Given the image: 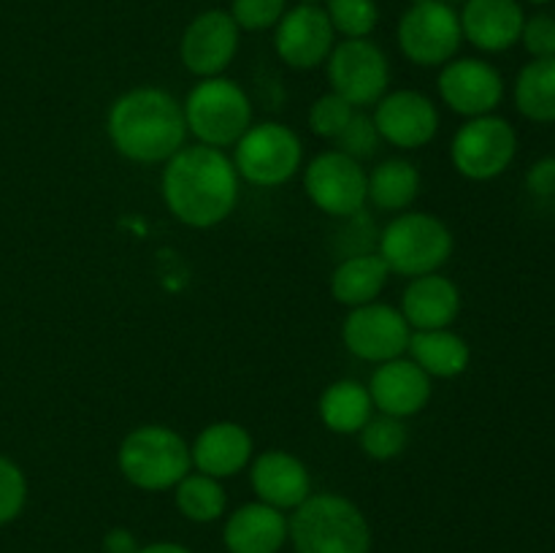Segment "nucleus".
<instances>
[{"instance_id":"1a4fd4ad","label":"nucleus","mask_w":555,"mask_h":553,"mask_svg":"<svg viewBox=\"0 0 555 553\" xmlns=\"http://www.w3.org/2000/svg\"><path fill=\"white\" fill-rule=\"evenodd\" d=\"M396 41H399L401 54L423 68L450 63L464 41L459 11L444 0L410 5L396 27Z\"/></svg>"},{"instance_id":"39448f33","label":"nucleus","mask_w":555,"mask_h":553,"mask_svg":"<svg viewBox=\"0 0 555 553\" xmlns=\"http://www.w3.org/2000/svg\"><path fill=\"white\" fill-rule=\"evenodd\" d=\"M377 255L390 274H434L453 255V233L428 211H401L379 231Z\"/></svg>"},{"instance_id":"412c9836","label":"nucleus","mask_w":555,"mask_h":553,"mask_svg":"<svg viewBox=\"0 0 555 553\" xmlns=\"http://www.w3.org/2000/svg\"><path fill=\"white\" fill-rule=\"evenodd\" d=\"M399 309L415 331L450 329L461 312V291L450 276H442L439 271L412 276Z\"/></svg>"},{"instance_id":"4468645a","label":"nucleus","mask_w":555,"mask_h":553,"mask_svg":"<svg viewBox=\"0 0 555 553\" xmlns=\"http://www.w3.org/2000/svg\"><path fill=\"white\" fill-rule=\"evenodd\" d=\"M238 25L231 11L209 9L195 16L182 33L179 57L182 65L198 79L222 76V70L233 63L238 52Z\"/></svg>"},{"instance_id":"72a5a7b5","label":"nucleus","mask_w":555,"mask_h":553,"mask_svg":"<svg viewBox=\"0 0 555 553\" xmlns=\"http://www.w3.org/2000/svg\"><path fill=\"white\" fill-rule=\"evenodd\" d=\"M27 502V480L25 472L11 459L0 455V526L20 518Z\"/></svg>"},{"instance_id":"6e6552de","label":"nucleus","mask_w":555,"mask_h":553,"mask_svg":"<svg viewBox=\"0 0 555 553\" xmlns=\"http://www.w3.org/2000/svg\"><path fill=\"white\" fill-rule=\"evenodd\" d=\"M518 155V133L496 114L472 117L455 130L450 160L461 177L472 182H491L513 166Z\"/></svg>"},{"instance_id":"dca6fc26","label":"nucleus","mask_w":555,"mask_h":553,"mask_svg":"<svg viewBox=\"0 0 555 553\" xmlns=\"http://www.w3.org/2000/svg\"><path fill=\"white\" fill-rule=\"evenodd\" d=\"M379 139L399 150H421L439 130V112L428 95L417 90L385 92L372 114Z\"/></svg>"},{"instance_id":"f3484780","label":"nucleus","mask_w":555,"mask_h":553,"mask_svg":"<svg viewBox=\"0 0 555 553\" xmlns=\"http://www.w3.org/2000/svg\"><path fill=\"white\" fill-rule=\"evenodd\" d=\"M369 396H372L374 410L390 417H412L428 404L431 399V377L406 358H393L374 369L369 380Z\"/></svg>"},{"instance_id":"c756f323","label":"nucleus","mask_w":555,"mask_h":553,"mask_svg":"<svg viewBox=\"0 0 555 553\" xmlns=\"http://www.w3.org/2000/svg\"><path fill=\"white\" fill-rule=\"evenodd\" d=\"M325 14L339 36L369 38L379 22L377 0H325Z\"/></svg>"},{"instance_id":"37998d69","label":"nucleus","mask_w":555,"mask_h":553,"mask_svg":"<svg viewBox=\"0 0 555 553\" xmlns=\"http://www.w3.org/2000/svg\"><path fill=\"white\" fill-rule=\"evenodd\" d=\"M296 3H320V0H296Z\"/></svg>"},{"instance_id":"5701e85b","label":"nucleus","mask_w":555,"mask_h":553,"mask_svg":"<svg viewBox=\"0 0 555 553\" xmlns=\"http://www.w3.org/2000/svg\"><path fill=\"white\" fill-rule=\"evenodd\" d=\"M390 269L377 253H363L341 258L331 274V296L345 307H363L377 301L388 285Z\"/></svg>"},{"instance_id":"0eeeda50","label":"nucleus","mask_w":555,"mask_h":553,"mask_svg":"<svg viewBox=\"0 0 555 553\" xmlns=\"http://www.w3.org/2000/svg\"><path fill=\"white\" fill-rule=\"evenodd\" d=\"M304 160V144L293 128L282 123L249 125L233 144V166L255 188H280L291 182Z\"/></svg>"},{"instance_id":"4be33fe9","label":"nucleus","mask_w":555,"mask_h":553,"mask_svg":"<svg viewBox=\"0 0 555 553\" xmlns=\"http://www.w3.org/2000/svg\"><path fill=\"white\" fill-rule=\"evenodd\" d=\"M228 553H280L287 542V518L266 502H249L233 510L222 529Z\"/></svg>"},{"instance_id":"b1692460","label":"nucleus","mask_w":555,"mask_h":553,"mask_svg":"<svg viewBox=\"0 0 555 553\" xmlns=\"http://www.w3.org/2000/svg\"><path fill=\"white\" fill-rule=\"evenodd\" d=\"M406 352H410L412 361H415L428 377L442 380L464 374L472 361V350L469 345H466V339L450 329L412 331Z\"/></svg>"},{"instance_id":"f257e3e1","label":"nucleus","mask_w":555,"mask_h":553,"mask_svg":"<svg viewBox=\"0 0 555 553\" xmlns=\"http://www.w3.org/2000/svg\"><path fill=\"white\" fill-rule=\"evenodd\" d=\"M163 201L179 222L215 228L238 204V173L231 157L217 146H182L168 157L160 179Z\"/></svg>"},{"instance_id":"a19ab883","label":"nucleus","mask_w":555,"mask_h":553,"mask_svg":"<svg viewBox=\"0 0 555 553\" xmlns=\"http://www.w3.org/2000/svg\"><path fill=\"white\" fill-rule=\"evenodd\" d=\"M410 5H421V3H428V0H406Z\"/></svg>"},{"instance_id":"c9c22d12","label":"nucleus","mask_w":555,"mask_h":553,"mask_svg":"<svg viewBox=\"0 0 555 553\" xmlns=\"http://www.w3.org/2000/svg\"><path fill=\"white\" fill-rule=\"evenodd\" d=\"M520 43L531 57H555V16L534 14L524 22Z\"/></svg>"},{"instance_id":"4c0bfd02","label":"nucleus","mask_w":555,"mask_h":553,"mask_svg":"<svg viewBox=\"0 0 555 553\" xmlns=\"http://www.w3.org/2000/svg\"><path fill=\"white\" fill-rule=\"evenodd\" d=\"M139 540L130 529L117 526V529H108L103 537V553H135L139 551Z\"/></svg>"},{"instance_id":"2f4dec72","label":"nucleus","mask_w":555,"mask_h":553,"mask_svg":"<svg viewBox=\"0 0 555 553\" xmlns=\"http://www.w3.org/2000/svg\"><path fill=\"white\" fill-rule=\"evenodd\" d=\"M334 144H336V150L345 152V155L352 157V160H358V163L369 160V157H372L379 146L377 125H374V119L369 117L366 112L356 108V114H352L350 123L345 125V130L336 136Z\"/></svg>"},{"instance_id":"ddd939ff","label":"nucleus","mask_w":555,"mask_h":553,"mask_svg":"<svg viewBox=\"0 0 555 553\" xmlns=\"http://www.w3.org/2000/svg\"><path fill=\"white\" fill-rule=\"evenodd\" d=\"M336 30L320 3H298L282 14L274 30V49L285 65L312 70L328 60Z\"/></svg>"},{"instance_id":"7ed1b4c3","label":"nucleus","mask_w":555,"mask_h":553,"mask_svg":"<svg viewBox=\"0 0 555 553\" xmlns=\"http://www.w3.org/2000/svg\"><path fill=\"white\" fill-rule=\"evenodd\" d=\"M296 553H369L372 529L356 502L339 493H309L287 518Z\"/></svg>"},{"instance_id":"bb28decb","label":"nucleus","mask_w":555,"mask_h":553,"mask_svg":"<svg viewBox=\"0 0 555 553\" xmlns=\"http://www.w3.org/2000/svg\"><path fill=\"white\" fill-rule=\"evenodd\" d=\"M421 193V171L404 157L383 160L369 173V201L383 211H401Z\"/></svg>"},{"instance_id":"9d476101","label":"nucleus","mask_w":555,"mask_h":553,"mask_svg":"<svg viewBox=\"0 0 555 553\" xmlns=\"http://www.w3.org/2000/svg\"><path fill=\"white\" fill-rule=\"evenodd\" d=\"M325 65L331 92L345 98L350 106H374L388 92L390 63L372 38H345L331 49Z\"/></svg>"},{"instance_id":"a211bd4d","label":"nucleus","mask_w":555,"mask_h":553,"mask_svg":"<svg viewBox=\"0 0 555 553\" xmlns=\"http://www.w3.org/2000/svg\"><path fill=\"white\" fill-rule=\"evenodd\" d=\"M249 483L258 502L276 510H296L312 493V477L307 464L287 450H263L249 461Z\"/></svg>"},{"instance_id":"7c9ffc66","label":"nucleus","mask_w":555,"mask_h":553,"mask_svg":"<svg viewBox=\"0 0 555 553\" xmlns=\"http://www.w3.org/2000/svg\"><path fill=\"white\" fill-rule=\"evenodd\" d=\"M356 114V106L345 101L336 92H328V95H320L318 101L309 108V130L320 139L336 141V136L345 130V125L350 123V117Z\"/></svg>"},{"instance_id":"e433bc0d","label":"nucleus","mask_w":555,"mask_h":553,"mask_svg":"<svg viewBox=\"0 0 555 553\" xmlns=\"http://www.w3.org/2000/svg\"><path fill=\"white\" fill-rule=\"evenodd\" d=\"M526 188L537 198H555V157H542L529 168Z\"/></svg>"},{"instance_id":"f8f14e48","label":"nucleus","mask_w":555,"mask_h":553,"mask_svg":"<svg viewBox=\"0 0 555 553\" xmlns=\"http://www.w3.org/2000/svg\"><path fill=\"white\" fill-rule=\"evenodd\" d=\"M412 329L401 309L390 304H363L352 307L341 323V342L356 358L369 363H385L401 358L410 347Z\"/></svg>"},{"instance_id":"a878e982","label":"nucleus","mask_w":555,"mask_h":553,"mask_svg":"<svg viewBox=\"0 0 555 553\" xmlns=\"http://www.w3.org/2000/svg\"><path fill=\"white\" fill-rule=\"evenodd\" d=\"M515 106L531 123H555V57H534L515 79Z\"/></svg>"},{"instance_id":"cd10ccee","label":"nucleus","mask_w":555,"mask_h":553,"mask_svg":"<svg viewBox=\"0 0 555 553\" xmlns=\"http://www.w3.org/2000/svg\"><path fill=\"white\" fill-rule=\"evenodd\" d=\"M179 513L193 524H211L222 518L228 507V493L217 477L204 475V472H188L182 480L173 486Z\"/></svg>"},{"instance_id":"f704fd0d","label":"nucleus","mask_w":555,"mask_h":553,"mask_svg":"<svg viewBox=\"0 0 555 553\" xmlns=\"http://www.w3.org/2000/svg\"><path fill=\"white\" fill-rule=\"evenodd\" d=\"M341 249H345V258L350 255H363V253H377L379 231L374 228V220L369 215L356 211V215L345 217V231H339Z\"/></svg>"},{"instance_id":"6ab92c4d","label":"nucleus","mask_w":555,"mask_h":553,"mask_svg":"<svg viewBox=\"0 0 555 553\" xmlns=\"http://www.w3.org/2000/svg\"><path fill=\"white\" fill-rule=\"evenodd\" d=\"M459 16L466 41L488 54L513 49L526 22L520 0H466Z\"/></svg>"},{"instance_id":"c85d7f7f","label":"nucleus","mask_w":555,"mask_h":553,"mask_svg":"<svg viewBox=\"0 0 555 553\" xmlns=\"http://www.w3.org/2000/svg\"><path fill=\"white\" fill-rule=\"evenodd\" d=\"M358 439H361V450L369 459L390 461L396 459V455L404 453L410 434H406V426L401 417L372 415L366 426L358 432Z\"/></svg>"},{"instance_id":"20e7f679","label":"nucleus","mask_w":555,"mask_h":553,"mask_svg":"<svg viewBox=\"0 0 555 553\" xmlns=\"http://www.w3.org/2000/svg\"><path fill=\"white\" fill-rule=\"evenodd\" d=\"M117 466L125 480L141 491H168L193 470V459L182 434L160 423H146L122 439Z\"/></svg>"},{"instance_id":"423d86ee","label":"nucleus","mask_w":555,"mask_h":553,"mask_svg":"<svg viewBox=\"0 0 555 553\" xmlns=\"http://www.w3.org/2000/svg\"><path fill=\"white\" fill-rule=\"evenodd\" d=\"M182 108L188 133H193L198 144L217 146V150L236 144L253 125L249 95L225 76L201 79L188 92Z\"/></svg>"},{"instance_id":"473e14b6","label":"nucleus","mask_w":555,"mask_h":553,"mask_svg":"<svg viewBox=\"0 0 555 553\" xmlns=\"http://www.w3.org/2000/svg\"><path fill=\"white\" fill-rule=\"evenodd\" d=\"M287 11V0H233L231 16L238 30L260 33L276 27L282 14Z\"/></svg>"},{"instance_id":"58836bf2","label":"nucleus","mask_w":555,"mask_h":553,"mask_svg":"<svg viewBox=\"0 0 555 553\" xmlns=\"http://www.w3.org/2000/svg\"><path fill=\"white\" fill-rule=\"evenodd\" d=\"M135 553H190V548L179 545V542H152V545L139 548Z\"/></svg>"},{"instance_id":"2eb2a0df","label":"nucleus","mask_w":555,"mask_h":553,"mask_svg":"<svg viewBox=\"0 0 555 553\" xmlns=\"http://www.w3.org/2000/svg\"><path fill=\"white\" fill-rule=\"evenodd\" d=\"M437 87L450 112L466 119L493 114L504 98L502 74L480 57H459L444 63Z\"/></svg>"},{"instance_id":"9b49d317","label":"nucleus","mask_w":555,"mask_h":553,"mask_svg":"<svg viewBox=\"0 0 555 553\" xmlns=\"http://www.w3.org/2000/svg\"><path fill=\"white\" fill-rule=\"evenodd\" d=\"M304 190L320 211L345 220L369 201V173L345 152L328 150L304 168Z\"/></svg>"},{"instance_id":"f03ea898","label":"nucleus","mask_w":555,"mask_h":553,"mask_svg":"<svg viewBox=\"0 0 555 553\" xmlns=\"http://www.w3.org/2000/svg\"><path fill=\"white\" fill-rule=\"evenodd\" d=\"M114 150L133 163H166L188 139L184 108L160 87H135L112 103L106 117Z\"/></svg>"},{"instance_id":"393cba45","label":"nucleus","mask_w":555,"mask_h":553,"mask_svg":"<svg viewBox=\"0 0 555 553\" xmlns=\"http://www.w3.org/2000/svg\"><path fill=\"white\" fill-rule=\"evenodd\" d=\"M374 404L366 385L358 380H336L320 396V417L334 434H358L372 417Z\"/></svg>"},{"instance_id":"ea45409f","label":"nucleus","mask_w":555,"mask_h":553,"mask_svg":"<svg viewBox=\"0 0 555 553\" xmlns=\"http://www.w3.org/2000/svg\"><path fill=\"white\" fill-rule=\"evenodd\" d=\"M526 3H534V5H547V3H553V0H526Z\"/></svg>"},{"instance_id":"79ce46f5","label":"nucleus","mask_w":555,"mask_h":553,"mask_svg":"<svg viewBox=\"0 0 555 553\" xmlns=\"http://www.w3.org/2000/svg\"><path fill=\"white\" fill-rule=\"evenodd\" d=\"M444 3H450V5H453V3H466V0H444Z\"/></svg>"},{"instance_id":"aec40b11","label":"nucleus","mask_w":555,"mask_h":553,"mask_svg":"<svg viewBox=\"0 0 555 553\" xmlns=\"http://www.w3.org/2000/svg\"><path fill=\"white\" fill-rule=\"evenodd\" d=\"M190 459H193L195 472H204V475L217 477V480L233 477L247 470L249 461H253V437H249L242 423H209L195 437L193 448H190Z\"/></svg>"}]
</instances>
